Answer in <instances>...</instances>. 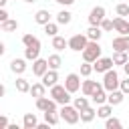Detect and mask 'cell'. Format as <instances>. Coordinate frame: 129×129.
<instances>
[{
	"label": "cell",
	"mask_w": 129,
	"mask_h": 129,
	"mask_svg": "<svg viewBox=\"0 0 129 129\" xmlns=\"http://www.w3.org/2000/svg\"><path fill=\"white\" fill-rule=\"evenodd\" d=\"M40 56V46H26L24 48V58L26 60H34Z\"/></svg>",
	"instance_id": "cell-27"
},
{
	"label": "cell",
	"mask_w": 129,
	"mask_h": 129,
	"mask_svg": "<svg viewBox=\"0 0 129 129\" xmlns=\"http://www.w3.org/2000/svg\"><path fill=\"white\" fill-rule=\"evenodd\" d=\"M111 46H113L115 50H127V48H129V34H119V36H115L113 42H111Z\"/></svg>",
	"instance_id": "cell-13"
},
{
	"label": "cell",
	"mask_w": 129,
	"mask_h": 129,
	"mask_svg": "<svg viewBox=\"0 0 129 129\" xmlns=\"http://www.w3.org/2000/svg\"><path fill=\"white\" fill-rule=\"evenodd\" d=\"M123 99H125V93L123 91H119V89H115V91H109V95H107V103L109 105H121L123 103Z\"/></svg>",
	"instance_id": "cell-16"
},
{
	"label": "cell",
	"mask_w": 129,
	"mask_h": 129,
	"mask_svg": "<svg viewBox=\"0 0 129 129\" xmlns=\"http://www.w3.org/2000/svg\"><path fill=\"white\" fill-rule=\"evenodd\" d=\"M4 52H6V44H4V42H2V40H0V56H2V54H4Z\"/></svg>",
	"instance_id": "cell-43"
},
{
	"label": "cell",
	"mask_w": 129,
	"mask_h": 129,
	"mask_svg": "<svg viewBox=\"0 0 129 129\" xmlns=\"http://www.w3.org/2000/svg\"><path fill=\"white\" fill-rule=\"evenodd\" d=\"M40 79H42L40 83H42L46 89H50L52 85H56V83H58V71H52V69H48V71H46V73H44Z\"/></svg>",
	"instance_id": "cell-10"
},
{
	"label": "cell",
	"mask_w": 129,
	"mask_h": 129,
	"mask_svg": "<svg viewBox=\"0 0 129 129\" xmlns=\"http://www.w3.org/2000/svg\"><path fill=\"white\" fill-rule=\"evenodd\" d=\"M56 4H60V6H71V4H75V0H54Z\"/></svg>",
	"instance_id": "cell-42"
},
{
	"label": "cell",
	"mask_w": 129,
	"mask_h": 129,
	"mask_svg": "<svg viewBox=\"0 0 129 129\" xmlns=\"http://www.w3.org/2000/svg\"><path fill=\"white\" fill-rule=\"evenodd\" d=\"M71 20H73V14L69 10H60L56 14V24H71Z\"/></svg>",
	"instance_id": "cell-30"
},
{
	"label": "cell",
	"mask_w": 129,
	"mask_h": 129,
	"mask_svg": "<svg viewBox=\"0 0 129 129\" xmlns=\"http://www.w3.org/2000/svg\"><path fill=\"white\" fill-rule=\"evenodd\" d=\"M44 32H46L48 36L58 34V24H56V22H46V24H44Z\"/></svg>",
	"instance_id": "cell-35"
},
{
	"label": "cell",
	"mask_w": 129,
	"mask_h": 129,
	"mask_svg": "<svg viewBox=\"0 0 129 129\" xmlns=\"http://www.w3.org/2000/svg\"><path fill=\"white\" fill-rule=\"evenodd\" d=\"M4 93H6V89H4V85L0 83V97H4Z\"/></svg>",
	"instance_id": "cell-45"
},
{
	"label": "cell",
	"mask_w": 129,
	"mask_h": 129,
	"mask_svg": "<svg viewBox=\"0 0 129 129\" xmlns=\"http://www.w3.org/2000/svg\"><path fill=\"white\" fill-rule=\"evenodd\" d=\"M111 113H113V105H109V103L97 105V117H101V119H107Z\"/></svg>",
	"instance_id": "cell-24"
},
{
	"label": "cell",
	"mask_w": 129,
	"mask_h": 129,
	"mask_svg": "<svg viewBox=\"0 0 129 129\" xmlns=\"http://www.w3.org/2000/svg\"><path fill=\"white\" fill-rule=\"evenodd\" d=\"M34 22H36V24H40V26H44L46 22H50V12H48V10H44V8L36 10V14H34Z\"/></svg>",
	"instance_id": "cell-19"
},
{
	"label": "cell",
	"mask_w": 129,
	"mask_h": 129,
	"mask_svg": "<svg viewBox=\"0 0 129 129\" xmlns=\"http://www.w3.org/2000/svg\"><path fill=\"white\" fill-rule=\"evenodd\" d=\"M36 109H38V111H46V109H54V111H56V103H54L52 99H48L46 95H42V97L36 99Z\"/></svg>",
	"instance_id": "cell-15"
},
{
	"label": "cell",
	"mask_w": 129,
	"mask_h": 129,
	"mask_svg": "<svg viewBox=\"0 0 129 129\" xmlns=\"http://www.w3.org/2000/svg\"><path fill=\"white\" fill-rule=\"evenodd\" d=\"M123 71H125V75H127V77H129V60H127V62H125V64H123Z\"/></svg>",
	"instance_id": "cell-44"
},
{
	"label": "cell",
	"mask_w": 129,
	"mask_h": 129,
	"mask_svg": "<svg viewBox=\"0 0 129 129\" xmlns=\"http://www.w3.org/2000/svg\"><path fill=\"white\" fill-rule=\"evenodd\" d=\"M107 16V10H105V6H95L91 12H89V24L91 26H99L101 24V20Z\"/></svg>",
	"instance_id": "cell-7"
},
{
	"label": "cell",
	"mask_w": 129,
	"mask_h": 129,
	"mask_svg": "<svg viewBox=\"0 0 129 129\" xmlns=\"http://www.w3.org/2000/svg\"><path fill=\"white\" fill-rule=\"evenodd\" d=\"M105 127H107V129H121L123 123H121L117 117H111V115H109V117L105 119Z\"/></svg>",
	"instance_id": "cell-33"
},
{
	"label": "cell",
	"mask_w": 129,
	"mask_h": 129,
	"mask_svg": "<svg viewBox=\"0 0 129 129\" xmlns=\"http://www.w3.org/2000/svg\"><path fill=\"white\" fill-rule=\"evenodd\" d=\"M91 99H93V103H95V105H103V103H107V91L103 89V85H101V87H97V89L93 91Z\"/></svg>",
	"instance_id": "cell-17"
},
{
	"label": "cell",
	"mask_w": 129,
	"mask_h": 129,
	"mask_svg": "<svg viewBox=\"0 0 129 129\" xmlns=\"http://www.w3.org/2000/svg\"><path fill=\"white\" fill-rule=\"evenodd\" d=\"M46 62H48V69L58 71V69H60V64H62V58H60V54H50V56L46 58Z\"/></svg>",
	"instance_id": "cell-29"
},
{
	"label": "cell",
	"mask_w": 129,
	"mask_h": 129,
	"mask_svg": "<svg viewBox=\"0 0 129 129\" xmlns=\"http://www.w3.org/2000/svg\"><path fill=\"white\" fill-rule=\"evenodd\" d=\"M111 60H113V64H125L129 58H127V50H115V54L111 56Z\"/></svg>",
	"instance_id": "cell-28"
},
{
	"label": "cell",
	"mask_w": 129,
	"mask_h": 129,
	"mask_svg": "<svg viewBox=\"0 0 129 129\" xmlns=\"http://www.w3.org/2000/svg\"><path fill=\"white\" fill-rule=\"evenodd\" d=\"M8 123H10V121H8V117L0 115V129H6V127H8Z\"/></svg>",
	"instance_id": "cell-40"
},
{
	"label": "cell",
	"mask_w": 129,
	"mask_h": 129,
	"mask_svg": "<svg viewBox=\"0 0 129 129\" xmlns=\"http://www.w3.org/2000/svg\"><path fill=\"white\" fill-rule=\"evenodd\" d=\"M6 2H8V0H0V8H4V6H6Z\"/></svg>",
	"instance_id": "cell-46"
},
{
	"label": "cell",
	"mask_w": 129,
	"mask_h": 129,
	"mask_svg": "<svg viewBox=\"0 0 129 129\" xmlns=\"http://www.w3.org/2000/svg\"><path fill=\"white\" fill-rule=\"evenodd\" d=\"M14 87H16L18 93H28V91H30V83H28V79H24L22 75H18V79L14 81Z\"/></svg>",
	"instance_id": "cell-22"
},
{
	"label": "cell",
	"mask_w": 129,
	"mask_h": 129,
	"mask_svg": "<svg viewBox=\"0 0 129 129\" xmlns=\"http://www.w3.org/2000/svg\"><path fill=\"white\" fill-rule=\"evenodd\" d=\"M97 117V111L89 105V107H85L83 111H79V121H83V123H91L93 119Z\"/></svg>",
	"instance_id": "cell-18"
},
{
	"label": "cell",
	"mask_w": 129,
	"mask_h": 129,
	"mask_svg": "<svg viewBox=\"0 0 129 129\" xmlns=\"http://www.w3.org/2000/svg\"><path fill=\"white\" fill-rule=\"evenodd\" d=\"M48 71V62H46V58H34L32 60V75L34 77H42L44 73Z\"/></svg>",
	"instance_id": "cell-9"
},
{
	"label": "cell",
	"mask_w": 129,
	"mask_h": 129,
	"mask_svg": "<svg viewBox=\"0 0 129 129\" xmlns=\"http://www.w3.org/2000/svg\"><path fill=\"white\" fill-rule=\"evenodd\" d=\"M0 30H2V22H0Z\"/></svg>",
	"instance_id": "cell-49"
},
{
	"label": "cell",
	"mask_w": 129,
	"mask_h": 129,
	"mask_svg": "<svg viewBox=\"0 0 129 129\" xmlns=\"http://www.w3.org/2000/svg\"><path fill=\"white\" fill-rule=\"evenodd\" d=\"M16 28H18V20H14V18H8V20L2 22V30L4 32H14Z\"/></svg>",
	"instance_id": "cell-31"
},
{
	"label": "cell",
	"mask_w": 129,
	"mask_h": 129,
	"mask_svg": "<svg viewBox=\"0 0 129 129\" xmlns=\"http://www.w3.org/2000/svg\"><path fill=\"white\" fill-rule=\"evenodd\" d=\"M103 89L109 93V91H115V89H119V75H117V71L115 69H109V71H105L103 73Z\"/></svg>",
	"instance_id": "cell-4"
},
{
	"label": "cell",
	"mask_w": 129,
	"mask_h": 129,
	"mask_svg": "<svg viewBox=\"0 0 129 129\" xmlns=\"http://www.w3.org/2000/svg\"><path fill=\"white\" fill-rule=\"evenodd\" d=\"M58 117L67 123V125H77L79 123V111L71 105V103H67V105H60V111H58Z\"/></svg>",
	"instance_id": "cell-3"
},
{
	"label": "cell",
	"mask_w": 129,
	"mask_h": 129,
	"mask_svg": "<svg viewBox=\"0 0 129 129\" xmlns=\"http://www.w3.org/2000/svg\"><path fill=\"white\" fill-rule=\"evenodd\" d=\"M113 30L119 32V34H129V20L123 18V16L113 18Z\"/></svg>",
	"instance_id": "cell-11"
},
{
	"label": "cell",
	"mask_w": 129,
	"mask_h": 129,
	"mask_svg": "<svg viewBox=\"0 0 129 129\" xmlns=\"http://www.w3.org/2000/svg\"><path fill=\"white\" fill-rule=\"evenodd\" d=\"M24 2H28V4H32V2H36V0H24Z\"/></svg>",
	"instance_id": "cell-47"
},
{
	"label": "cell",
	"mask_w": 129,
	"mask_h": 129,
	"mask_svg": "<svg viewBox=\"0 0 129 129\" xmlns=\"http://www.w3.org/2000/svg\"><path fill=\"white\" fill-rule=\"evenodd\" d=\"M119 91H123L125 95H129V77L125 81H119Z\"/></svg>",
	"instance_id": "cell-39"
},
{
	"label": "cell",
	"mask_w": 129,
	"mask_h": 129,
	"mask_svg": "<svg viewBox=\"0 0 129 129\" xmlns=\"http://www.w3.org/2000/svg\"><path fill=\"white\" fill-rule=\"evenodd\" d=\"M127 58H129V48H127Z\"/></svg>",
	"instance_id": "cell-48"
},
{
	"label": "cell",
	"mask_w": 129,
	"mask_h": 129,
	"mask_svg": "<svg viewBox=\"0 0 129 129\" xmlns=\"http://www.w3.org/2000/svg\"><path fill=\"white\" fill-rule=\"evenodd\" d=\"M52 48H54L56 52L64 50V48H67V38H64V36H58V34H54V36H52Z\"/></svg>",
	"instance_id": "cell-26"
},
{
	"label": "cell",
	"mask_w": 129,
	"mask_h": 129,
	"mask_svg": "<svg viewBox=\"0 0 129 129\" xmlns=\"http://www.w3.org/2000/svg\"><path fill=\"white\" fill-rule=\"evenodd\" d=\"M38 125V119L34 113H24V119H22V127L24 129H36Z\"/></svg>",
	"instance_id": "cell-21"
},
{
	"label": "cell",
	"mask_w": 129,
	"mask_h": 129,
	"mask_svg": "<svg viewBox=\"0 0 129 129\" xmlns=\"http://www.w3.org/2000/svg\"><path fill=\"white\" fill-rule=\"evenodd\" d=\"M97 87H101V83L91 81L89 77H85V81H81V91H83V95H85V97H91V95H93V91H95Z\"/></svg>",
	"instance_id": "cell-12"
},
{
	"label": "cell",
	"mask_w": 129,
	"mask_h": 129,
	"mask_svg": "<svg viewBox=\"0 0 129 129\" xmlns=\"http://www.w3.org/2000/svg\"><path fill=\"white\" fill-rule=\"evenodd\" d=\"M73 107H75L77 111H83L85 107H89V99H87V97H75Z\"/></svg>",
	"instance_id": "cell-34"
},
{
	"label": "cell",
	"mask_w": 129,
	"mask_h": 129,
	"mask_svg": "<svg viewBox=\"0 0 129 129\" xmlns=\"http://www.w3.org/2000/svg\"><path fill=\"white\" fill-rule=\"evenodd\" d=\"M22 44H24V46H40V40H38L34 34H24V36H22Z\"/></svg>",
	"instance_id": "cell-32"
},
{
	"label": "cell",
	"mask_w": 129,
	"mask_h": 129,
	"mask_svg": "<svg viewBox=\"0 0 129 129\" xmlns=\"http://www.w3.org/2000/svg\"><path fill=\"white\" fill-rule=\"evenodd\" d=\"M109 69H113L111 56H99V58L93 62V71H97V73H105V71H109Z\"/></svg>",
	"instance_id": "cell-8"
},
{
	"label": "cell",
	"mask_w": 129,
	"mask_h": 129,
	"mask_svg": "<svg viewBox=\"0 0 129 129\" xmlns=\"http://www.w3.org/2000/svg\"><path fill=\"white\" fill-rule=\"evenodd\" d=\"M50 99L56 103V105H67L71 103V93L64 89V85H52L50 87Z\"/></svg>",
	"instance_id": "cell-2"
},
{
	"label": "cell",
	"mask_w": 129,
	"mask_h": 129,
	"mask_svg": "<svg viewBox=\"0 0 129 129\" xmlns=\"http://www.w3.org/2000/svg\"><path fill=\"white\" fill-rule=\"evenodd\" d=\"M26 69H28L26 58H12V60H10V71H12L14 75H22Z\"/></svg>",
	"instance_id": "cell-14"
},
{
	"label": "cell",
	"mask_w": 129,
	"mask_h": 129,
	"mask_svg": "<svg viewBox=\"0 0 129 129\" xmlns=\"http://www.w3.org/2000/svg\"><path fill=\"white\" fill-rule=\"evenodd\" d=\"M127 20H129V18H127Z\"/></svg>",
	"instance_id": "cell-50"
},
{
	"label": "cell",
	"mask_w": 129,
	"mask_h": 129,
	"mask_svg": "<svg viewBox=\"0 0 129 129\" xmlns=\"http://www.w3.org/2000/svg\"><path fill=\"white\" fill-rule=\"evenodd\" d=\"M91 73H93V62H87V60H85V62L81 64V73H79V75H81V77H91Z\"/></svg>",
	"instance_id": "cell-36"
},
{
	"label": "cell",
	"mask_w": 129,
	"mask_h": 129,
	"mask_svg": "<svg viewBox=\"0 0 129 129\" xmlns=\"http://www.w3.org/2000/svg\"><path fill=\"white\" fill-rule=\"evenodd\" d=\"M85 34H87V38H89V40H101L103 30H101V26H89V30H87Z\"/></svg>",
	"instance_id": "cell-25"
},
{
	"label": "cell",
	"mask_w": 129,
	"mask_h": 129,
	"mask_svg": "<svg viewBox=\"0 0 129 129\" xmlns=\"http://www.w3.org/2000/svg\"><path fill=\"white\" fill-rule=\"evenodd\" d=\"M34 99H38V97H42V95H46V87L42 85V83H34V85H30V91H28Z\"/></svg>",
	"instance_id": "cell-23"
},
{
	"label": "cell",
	"mask_w": 129,
	"mask_h": 129,
	"mask_svg": "<svg viewBox=\"0 0 129 129\" xmlns=\"http://www.w3.org/2000/svg\"><path fill=\"white\" fill-rule=\"evenodd\" d=\"M87 42H89L87 34H83V32H81V34H73V36L67 40V48H71V50H75V52H81Z\"/></svg>",
	"instance_id": "cell-5"
},
{
	"label": "cell",
	"mask_w": 129,
	"mask_h": 129,
	"mask_svg": "<svg viewBox=\"0 0 129 129\" xmlns=\"http://www.w3.org/2000/svg\"><path fill=\"white\" fill-rule=\"evenodd\" d=\"M115 12H117V16H129V4H117L115 6Z\"/></svg>",
	"instance_id": "cell-37"
},
{
	"label": "cell",
	"mask_w": 129,
	"mask_h": 129,
	"mask_svg": "<svg viewBox=\"0 0 129 129\" xmlns=\"http://www.w3.org/2000/svg\"><path fill=\"white\" fill-rule=\"evenodd\" d=\"M99 26H101V30H103V32H109V30H113V20H109V18L105 16V18L101 20V24H99Z\"/></svg>",
	"instance_id": "cell-38"
},
{
	"label": "cell",
	"mask_w": 129,
	"mask_h": 129,
	"mask_svg": "<svg viewBox=\"0 0 129 129\" xmlns=\"http://www.w3.org/2000/svg\"><path fill=\"white\" fill-rule=\"evenodd\" d=\"M44 113V121L50 125V127H54L58 121H60V117H58V111H54V109H46V111H42Z\"/></svg>",
	"instance_id": "cell-20"
},
{
	"label": "cell",
	"mask_w": 129,
	"mask_h": 129,
	"mask_svg": "<svg viewBox=\"0 0 129 129\" xmlns=\"http://www.w3.org/2000/svg\"><path fill=\"white\" fill-rule=\"evenodd\" d=\"M64 89L73 95V93H77V91H81V75L79 73H69L67 77H64Z\"/></svg>",
	"instance_id": "cell-6"
},
{
	"label": "cell",
	"mask_w": 129,
	"mask_h": 129,
	"mask_svg": "<svg viewBox=\"0 0 129 129\" xmlns=\"http://www.w3.org/2000/svg\"><path fill=\"white\" fill-rule=\"evenodd\" d=\"M81 52H83V60H87V62H95V60H97V58L101 56L103 48H101L99 40H89V42L85 44V48H83Z\"/></svg>",
	"instance_id": "cell-1"
},
{
	"label": "cell",
	"mask_w": 129,
	"mask_h": 129,
	"mask_svg": "<svg viewBox=\"0 0 129 129\" xmlns=\"http://www.w3.org/2000/svg\"><path fill=\"white\" fill-rule=\"evenodd\" d=\"M10 18V14L4 10V8H0V22H4V20H8Z\"/></svg>",
	"instance_id": "cell-41"
}]
</instances>
